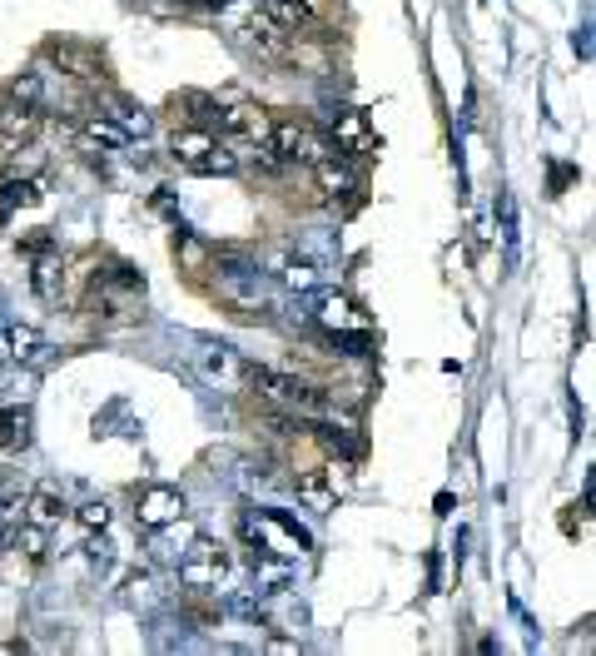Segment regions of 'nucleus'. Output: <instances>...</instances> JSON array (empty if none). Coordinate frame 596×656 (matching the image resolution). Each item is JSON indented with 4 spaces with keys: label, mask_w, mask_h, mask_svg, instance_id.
Segmentation results:
<instances>
[{
    "label": "nucleus",
    "mask_w": 596,
    "mask_h": 656,
    "mask_svg": "<svg viewBox=\"0 0 596 656\" xmlns=\"http://www.w3.org/2000/svg\"><path fill=\"white\" fill-rule=\"evenodd\" d=\"M110 120H114V125L124 130V135H130V145H134V140H150V130H155V120L144 115L140 104H130V100H114Z\"/></svg>",
    "instance_id": "nucleus-23"
},
{
    "label": "nucleus",
    "mask_w": 596,
    "mask_h": 656,
    "mask_svg": "<svg viewBox=\"0 0 596 656\" xmlns=\"http://www.w3.org/2000/svg\"><path fill=\"white\" fill-rule=\"evenodd\" d=\"M244 31H249V41H254L264 55H278V51H284V35H288V31H278V25L268 21L264 11H254V15H249V25H244Z\"/></svg>",
    "instance_id": "nucleus-25"
},
{
    "label": "nucleus",
    "mask_w": 596,
    "mask_h": 656,
    "mask_svg": "<svg viewBox=\"0 0 596 656\" xmlns=\"http://www.w3.org/2000/svg\"><path fill=\"white\" fill-rule=\"evenodd\" d=\"M55 60L70 65L65 75H80V80H104V60L95 51H85V45H55Z\"/></svg>",
    "instance_id": "nucleus-21"
},
{
    "label": "nucleus",
    "mask_w": 596,
    "mask_h": 656,
    "mask_svg": "<svg viewBox=\"0 0 596 656\" xmlns=\"http://www.w3.org/2000/svg\"><path fill=\"white\" fill-rule=\"evenodd\" d=\"M150 532H155V557H169V563H175V557L189 547V537H195V527H189L185 518L165 522V527H150Z\"/></svg>",
    "instance_id": "nucleus-22"
},
{
    "label": "nucleus",
    "mask_w": 596,
    "mask_h": 656,
    "mask_svg": "<svg viewBox=\"0 0 596 656\" xmlns=\"http://www.w3.org/2000/svg\"><path fill=\"white\" fill-rule=\"evenodd\" d=\"M258 11H264L268 21L278 25V31H298V25H309V21H313L309 0H258Z\"/></svg>",
    "instance_id": "nucleus-20"
},
{
    "label": "nucleus",
    "mask_w": 596,
    "mask_h": 656,
    "mask_svg": "<svg viewBox=\"0 0 596 656\" xmlns=\"http://www.w3.org/2000/svg\"><path fill=\"white\" fill-rule=\"evenodd\" d=\"M159 602H165V587H159L155 572H134L130 582H124V607H134V612H155Z\"/></svg>",
    "instance_id": "nucleus-18"
},
{
    "label": "nucleus",
    "mask_w": 596,
    "mask_h": 656,
    "mask_svg": "<svg viewBox=\"0 0 596 656\" xmlns=\"http://www.w3.org/2000/svg\"><path fill=\"white\" fill-rule=\"evenodd\" d=\"M313 179H319L323 199H349L353 189H358V175H353L349 155H333V149L323 159H313Z\"/></svg>",
    "instance_id": "nucleus-11"
},
{
    "label": "nucleus",
    "mask_w": 596,
    "mask_h": 656,
    "mask_svg": "<svg viewBox=\"0 0 596 656\" xmlns=\"http://www.w3.org/2000/svg\"><path fill=\"white\" fill-rule=\"evenodd\" d=\"M199 5H209V11H234V5H244V0H199Z\"/></svg>",
    "instance_id": "nucleus-30"
},
{
    "label": "nucleus",
    "mask_w": 596,
    "mask_h": 656,
    "mask_svg": "<svg viewBox=\"0 0 596 656\" xmlns=\"http://www.w3.org/2000/svg\"><path fill=\"white\" fill-rule=\"evenodd\" d=\"M25 522H31V527H45V532L60 527V522H65L60 488H51V482H45V488H35L31 498H25Z\"/></svg>",
    "instance_id": "nucleus-15"
},
{
    "label": "nucleus",
    "mask_w": 596,
    "mask_h": 656,
    "mask_svg": "<svg viewBox=\"0 0 596 656\" xmlns=\"http://www.w3.org/2000/svg\"><path fill=\"white\" fill-rule=\"evenodd\" d=\"M179 254H185L189 269H209V259H214V254H209V244H199L195 234H179Z\"/></svg>",
    "instance_id": "nucleus-29"
},
{
    "label": "nucleus",
    "mask_w": 596,
    "mask_h": 656,
    "mask_svg": "<svg viewBox=\"0 0 596 656\" xmlns=\"http://www.w3.org/2000/svg\"><path fill=\"white\" fill-rule=\"evenodd\" d=\"M11 100L45 110V70H21V75H15V80H11Z\"/></svg>",
    "instance_id": "nucleus-27"
},
{
    "label": "nucleus",
    "mask_w": 596,
    "mask_h": 656,
    "mask_svg": "<svg viewBox=\"0 0 596 656\" xmlns=\"http://www.w3.org/2000/svg\"><path fill=\"white\" fill-rule=\"evenodd\" d=\"M373 149V125L363 110H339L333 120V155H368Z\"/></svg>",
    "instance_id": "nucleus-12"
},
{
    "label": "nucleus",
    "mask_w": 596,
    "mask_h": 656,
    "mask_svg": "<svg viewBox=\"0 0 596 656\" xmlns=\"http://www.w3.org/2000/svg\"><path fill=\"white\" fill-rule=\"evenodd\" d=\"M75 522H80L85 532H104V527H110V502H104V498L80 502V508H75Z\"/></svg>",
    "instance_id": "nucleus-28"
},
{
    "label": "nucleus",
    "mask_w": 596,
    "mask_h": 656,
    "mask_svg": "<svg viewBox=\"0 0 596 656\" xmlns=\"http://www.w3.org/2000/svg\"><path fill=\"white\" fill-rule=\"evenodd\" d=\"M0 448L5 453L31 448V413L25 408H0Z\"/></svg>",
    "instance_id": "nucleus-19"
},
{
    "label": "nucleus",
    "mask_w": 596,
    "mask_h": 656,
    "mask_svg": "<svg viewBox=\"0 0 596 656\" xmlns=\"http://www.w3.org/2000/svg\"><path fill=\"white\" fill-rule=\"evenodd\" d=\"M268 145L278 149L284 165H313V159L329 155V145L319 140V130L303 125V120H274V125H268Z\"/></svg>",
    "instance_id": "nucleus-6"
},
{
    "label": "nucleus",
    "mask_w": 596,
    "mask_h": 656,
    "mask_svg": "<svg viewBox=\"0 0 596 656\" xmlns=\"http://www.w3.org/2000/svg\"><path fill=\"white\" fill-rule=\"evenodd\" d=\"M244 532L249 542H254V553H268V557H288V563H298V557L309 553V532L298 527L294 518H284V512L274 508H258L244 518Z\"/></svg>",
    "instance_id": "nucleus-5"
},
{
    "label": "nucleus",
    "mask_w": 596,
    "mask_h": 656,
    "mask_svg": "<svg viewBox=\"0 0 596 656\" xmlns=\"http://www.w3.org/2000/svg\"><path fill=\"white\" fill-rule=\"evenodd\" d=\"M195 364H199V374H205L209 383H219V388H239L244 383V368H249L244 358H239V348L219 344V338H199Z\"/></svg>",
    "instance_id": "nucleus-7"
},
{
    "label": "nucleus",
    "mask_w": 596,
    "mask_h": 656,
    "mask_svg": "<svg viewBox=\"0 0 596 656\" xmlns=\"http://www.w3.org/2000/svg\"><path fill=\"white\" fill-rule=\"evenodd\" d=\"M5 547H11V537H5V532H0V553H5Z\"/></svg>",
    "instance_id": "nucleus-31"
},
{
    "label": "nucleus",
    "mask_w": 596,
    "mask_h": 656,
    "mask_svg": "<svg viewBox=\"0 0 596 656\" xmlns=\"http://www.w3.org/2000/svg\"><path fill=\"white\" fill-rule=\"evenodd\" d=\"M169 155H175V165L185 169V175H234L239 169V155L224 145V140H214L209 130L189 125L179 130L175 140H169Z\"/></svg>",
    "instance_id": "nucleus-4"
},
{
    "label": "nucleus",
    "mask_w": 596,
    "mask_h": 656,
    "mask_svg": "<svg viewBox=\"0 0 596 656\" xmlns=\"http://www.w3.org/2000/svg\"><path fill=\"white\" fill-rule=\"evenodd\" d=\"M80 149H90V155H120V149H130V135H124L114 120H85L80 125Z\"/></svg>",
    "instance_id": "nucleus-14"
},
{
    "label": "nucleus",
    "mask_w": 596,
    "mask_h": 656,
    "mask_svg": "<svg viewBox=\"0 0 596 656\" xmlns=\"http://www.w3.org/2000/svg\"><path fill=\"white\" fill-rule=\"evenodd\" d=\"M0 204L5 209H31V204H41V179L35 175H21V179H5V189H0Z\"/></svg>",
    "instance_id": "nucleus-24"
},
{
    "label": "nucleus",
    "mask_w": 596,
    "mask_h": 656,
    "mask_svg": "<svg viewBox=\"0 0 596 656\" xmlns=\"http://www.w3.org/2000/svg\"><path fill=\"white\" fill-rule=\"evenodd\" d=\"M294 492L309 502L313 512H329L333 502H339V482H329L323 472H298V478H294Z\"/></svg>",
    "instance_id": "nucleus-17"
},
{
    "label": "nucleus",
    "mask_w": 596,
    "mask_h": 656,
    "mask_svg": "<svg viewBox=\"0 0 596 656\" xmlns=\"http://www.w3.org/2000/svg\"><path fill=\"white\" fill-rule=\"evenodd\" d=\"M219 293H224L234 309L244 313H264L274 303V283L258 269V259H244V254H219Z\"/></svg>",
    "instance_id": "nucleus-2"
},
{
    "label": "nucleus",
    "mask_w": 596,
    "mask_h": 656,
    "mask_svg": "<svg viewBox=\"0 0 596 656\" xmlns=\"http://www.w3.org/2000/svg\"><path fill=\"white\" fill-rule=\"evenodd\" d=\"M35 130H41V110H35V104H21V100L0 104V140H11V145H31Z\"/></svg>",
    "instance_id": "nucleus-13"
},
{
    "label": "nucleus",
    "mask_w": 596,
    "mask_h": 656,
    "mask_svg": "<svg viewBox=\"0 0 596 656\" xmlns=\"http://www.w3.org/2000/svg\"><path fill=\"white\" fill-rule=\"evenodd\" d=\"M31 279H35V293H41V299H55V293H60V283H65V264L55 259V254H45V259H35Z\"/></svg>",
    "instance_id": "nucleus-26"
},
{
    "label": "nucleus",
    "mask_w": 596,
    "mask_h": 656,
    "mask_svg": "<svg viewBox=\"0 0 596 656\" xmlns=\"http://www.w3.org/2000/svg\"><path fill=\"white\" fill-rule=\"evenodd\" d=\"M244 383H254V393L264 398V403L284 408L288 418H333V403L329 393H323L319 383H309V378L298 374H278V368H244Z\"/></svg>",
    "instance_id": "nucleus-1"
},
{
    "label": "nucleus",
    "mask_w": 596,
    "mask_h": 656,
    "mask_svg": "<svg viewBox=\"0 0 596 656\" xmlns=\"http://www.w3.org/2000/svg\"><path fill=\"white\" fill-rule=\"evenodd\" d=\"M45 354V334L31 323H0V364H35Z\"/></svg>",
    "instance_id": "nucleus-10"
},
{
    "label": "nucleus",
    "mask_w": 596,
    "mask_h": 656,
    "mask_svg": "<svg viewBox=\"0 0 596 656\" xmlns=\"http://www.w3.org/2000/svg\"><path fill=\"white\" fill-rule=\"evenodd\" d=\"M288 582H294V563H288V557L254 553V592H258V597L288 592Z\"/></svg>",
    "instance_id": "nucleus-16"
},
{
    "label": "nucleus",
    "mask_w": 596,
    "mask_h": 656,
    "mask_svg": "<svg viewBox=\"0 0 596 656\" xmlns=\"http://www.w3.org/2000/svg\"><path fill=\"white\" fill-rule=\"evenodd\" d=\"M185 508L189 502L179 488H150V492H140V502H134V522L150 532V527H165V522L185 518Z\"/></svg>",
    "instance_id": "nucleus-9"
},
{
    "label": "nucleus",
    "mask_w": 596,
    "mask_h": 656,
    "mask_svg": "<svg viewBox=\"0 0 596 656\" xmlns=\"http://www.w3.org/2000/svg\"><path fill=\"white\" fill-rule=\"evenodd\" d=\"M179 567V582L195 587V592H219V587H229V577H234V557H229L224 542L214 537H189V547L175 557Z\"/></svg>",
    "instance_id": "nucleus-3"
},
{
    "label": "nucleus",
    "mask_w": 596,
    "mask_h": 656,
    "mask_svg": "<svg viewBox=\"0 0 596 656\" xmlns=\"http://www.w3.org/2000/svg\"><path fill=\"white\" fill-rule=\"evenodd\" d=\"M214 125L224 130L229 140H244V145H254V140H268V110L254 100H234V104H219L214 110Z\"/></svg>",
    "instance_id": "nucleus-8"
}]
</instances>
